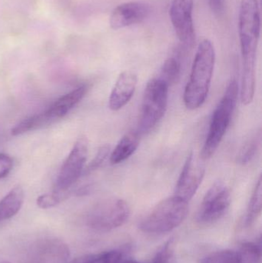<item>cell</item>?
Segmentation results:
<instances>
[{"label": "cell", "mask_w": 262, "mask_h": 263, "mask_svg": "<svg viewBox=\"0 0 262 263\" xmlns=\"http://www.w3.org/2000/svg\"><path fill=\"white\" fill-rule=\"evenodd\" d=\"M0 263H11V262H1Z\"/></svg>", "instance_id": "f546056e"}, {"label": "cell", "mask_w": 262, "mask_h": 263, "mask_svg": "<svg viewBox=\"0 0 262 263\" xmlns=\"http://www.w3.org/2000/svg\"><path fill=\"white\" fill-rule=\"evenodd\" d=\"M139 143L140 134L138 132L131 131L126 133L111 153V164L118 165L127 160L135 153Z\"/></svg>", "instance_id": "9a60e30c"}, {"label": "cell", "mask_w": 262, "mask_h": 263, "mask_svg": "<svg viewBox=\"0 0 262 263\" xmlns=\"http://www.w3.org/2000/svg\"><path fill=\"white\" fill-rule=\"evenodd\" d=\"M181 72L180 62L175 57L167 59L162 66L158 78L163 80L168 86H172L178 81Z\"/></svg>", "instance_id": "d6986e66"}, {"label": "cell", "mask_w": 262, "mask_h": 263, "mask_svg": "<svg viewBox=\"0 0 262 263\" xmlns=\"http://www.w3.org/2000/svg\"><path fill=\"white\" fill-rule=\"evenodd\" d=\"M87 91L88 86L86 85H82L69 93L58 99L49 109L43 112L49 123L63 118L65 116L67 115L68 112L84 98Z\"/></svg>", "instance_id": "5bb4252c"}, {"label": "cell", "mask_w": 262, "mask_h": 263, "mask_svg": "<svg viewBox=\"0 0 262 263\" xmlns=\"http://www.w3.org/2000/svg\"><path fill=\"white\" fill-rule=\"evenodd\" d=\"M70 250L67 244L55 236L38 238L25 252L26 263H68Z\"/></svg>", "instance_id": "52a82bcc"}, {"label": "cell", "mask_w": 262, "mask_h": 263, "mask_svg": "<svg viewBox=\"0 0 262 263\" xmlns=\"http://www.w3.org/2000/svg\"><path fill=\"white\" fill-rule=\"evenodd\" d=\"M24 202V192L21 187L12 189L0 201V222L13 217L18 213Z\"/></svg>", "instance_id": "2e32d148"}, {"label": "cell", "mask_w": 262, "mask_h": 263, "mask_svg": "<svg viewBox=\"0 0 262 263\" xmlns=\"http://www.w3.org/2000/svg\"><path fill=\"white\" fill-rule=\"evenodd\" d=\"M123 254L119 250H109L98 254L82 256V263H122Z\"/></svg>", "instance_id": "44dd1931"}, {"label": "cell", "mask_w": 262, "mask_h": 263, "mask_svg": "<svg viewBox=\"0 0 262 263\" xmlns=\"http://www.w3.org/2000/svg\"><path fill=\"white\" fill-rule=\"evenodd\" d=\"M194 0H172L169 16L179 41L190 46L195 40L193 22Z\"/></svg>", "instance_id": "30bf717a"}, {"label": "cell", "mask_w": 262, "mask_h": 263, "mask_svg": "<svg viewBox=\"0 0 262 263\" xmlns=\"http://www.w3.org/2000/svg\"><path fill=\"white\" fill-rule=\"evenodd\" d=\"M174 239L171 238L155 253L149 263H169L173 253Z\"/></svg>", "instance_id": "d4e9b609"}, {"label": "cell", "mask_w": 262, "mask_h": 263, "mask_svg": "<svg viewBox=\"0 0 262 263\" xmlns=\"http://www.w3.org/2000/svg\"><path fill=\"white\" fill-rule=\"evenodd\" d=\"M261 142V131L257 132L251 136L246 143L243 145L237 156V162L239 165H246L249 164L255 158L257 152L259 149Z\"/></svg>", "instance_id": "e0dca14e"}, {"label": "cell", "mask_w": 262, "mask_h": 263, "mask_svg": "<svg viewBox=\"0 0 262 263\" xmlns=\"http://www.w3.org/2000/svg\"><path fill=\"white\" fill-rule=\"evenodd\" d=\"M110 145H104L98 149V153L95 155V158L91 161L90 163L84 168L83 173L88 174V173H92L95 171L97 168H99L103 163H104L106 159L109 156L110 153Z\"/></svg>", "instance_id": "cb8c5ba5"}, {"label": "cell", "mask_w": 262, "mask_h": 263, "mask_svg": "<svg viewBox=\"0 0 262 263\" xmlns=\"http://www.w3.org/2000/svg\"><path fill=\"white\" fill-rule=\"evenodd\" d=\"M261 32V15L258 0H241L238 35L241 57H256Z\"/></svg>", "instance_id": "8992f818"}, {"label": "cell", "mask_w": 262, "mask_h": 263, "mask_svg": "<svg viewBox=\"0 0 262 263\" xmlns=\"http://www.w3.org/2000/svg\"><path fill=\"white\" fill-rule=\"evenodd\" d=\"M68 263H82V257L77 258V259H74V260Z\"/></svg>", "instance_id": "83f0119b"}, {"label": "cell", "mask_w": 262, "mask_h": 263, "mask_svg": "<svg viewBox=\"0 0 262 263\" xmlns=\"http://www.w3.org/2000/svg\"><path fill=\"white\" fill-rule=\"evenodd\" d=\"M200 263H238V254L235 250H219L208 255Z\"/></svg>", "instance_id": "7402d4cb"}, {"label": "cell", "mask_w": 262, "mask_h": 263, "mask_svg": "<svg viewBox=\"0 0 262 263\" xmlns=\"http://www.w3.org/2000/svg\"><path fill=\"white\" fill-rule=\"evenodd\" d=\"M88 151L89 144L87 139L86 137L79 138L60 170L54 192L69 195V189L78 180L84 171Z\"/></svg>", "instance_id": "ba28073f"}, {"label": "cell", "mask_w": 262, "mask_h": 263, "mask_svg": "<svg viewBox=\"0 0 262 263\" xmlns=\"http://www.w3.org/2000/svg\"><path fill=\"white\" fill-rule=\"evenodd\" d=\"M206 170L193 153L188 156L175 185L174 196L189 202L198 191L204 179Z\"/></svg>", "instance_id": "8fae6325"}, {"label": "cell", "mask_w": 262, "mask_h": 263, "mask_svg": "<svg viewBox=\"0 0 262 263\" xmlns=\"http://www.w3.org/2000/svg\"><path fill=\"white\" fill-rule=\"evenodd\" d=\"M262 208V179L259 176L256 185L254 189L253 193L251 196L246 212V225L249 226L261 214Z\"/></svg>", "instance_id": "ac0fdd59"}, {"label": "cell", "mask_w": 262, "mask_h": 263, "mask_svg": "<svg viewBox=\"0 0 262 263\" xmlns=\"http://www.w3.org/2000/svg\"><path fill=\"white\" fill-rule=\"evenodd\" d=\"M189 212V202L177 196H171L152 209L140 223V230L151 234L169 233L184 222Z\"/></svg>", "instance_id": "3957f363"}, {"label": "cell", "mask_w": 262, "mask_h": 263, "mask_svg": "<svg viewBox=\"0 0 262 263\" xmlns=\"http://www.w3.org/2000/svg\"><path fill=\"white\" fill-rule=\"evenodd\" d=\"M169 89V86L158 77L148 82L138 121L140 133L150 131L164 117L167 109Z\"/></svg>", "instance_id": "5b68a950"}, {"label": "cell", "mask_w": 262, "mask_h": 263, "mask_svg": "<svg viewBox=\"0 0 262 263\" xmlns=\"http://www.w3.org/2000/svg\"><path fill=\"white\" fill-rule=\"evenodd\" d=\"M209 7L216 15H220L224 11V0H208Z\"/></svg>", "instance_id": "4316f807"}, {"label": "cell", "mask_w": 262, "mask_h": 263, "mask_svg": "<svg viewBox=\"0 0 262 263\" xmlns=\"http://www.w3.org/2000/svg\"><path fill=\"white\" fill-rule=\"evenodd\" d=\"M230 204V190L224 182L217 181L205 195L197 213V221L210 224L218 220L226 214Z\"/></svg>", "instance_id": "9c48e42d"}, {"label": "cell", "mask_w": 262, "mask_h": 263, "mask_svg": "<svg viewBox=\"0 0 262 263\" xmlns=\"http://www.w3.org/2000/svg\"><path fill=\"white\" fill-rule=\"evenodd\" d=\"M69 197L68 195L65 193H56L54 192L52 193L42 195L37 198L36 203L38 206L41 209H49L56 206L57 205L63 202L64 199Z\"/></svg>", "instance_id": "603a6c76"}, {"label": "cell", "mask_w": 262, "mask_h": 263, "mask_svg": "<svg viewBox=\"0 0 262 263\" xmlns=\"http://www.w3.org/2000/svg\"><path fill=\"white\" fill-rule=\"evenodd\" d=\"M13 167V160L10 156L0 153V179L6 177Z\"/></svg>", "instance_id": "484cf974"}, {"label": "cell", "mask_w": 262, "mask_h": 263, "mask_svg": "<svg viewBox=\"0 0 262 263\" xmlns=\"http://www.w3.org/2000/svg\"><path fill=\"white\" fill-rule=\"evenodd\" d=\"M130 216V207L124 199L107 198L97 202L88 211L86 223L98 232H109L123 227Z\"/></svg>", "instance_id": "277c9868"}, {"label": "cell", "mask_w": 262, "mask_h": 263, "mask_svg": "<svg viewBox=\"0 0 262 263\" xmlns=\"http://www.w3.org/2000/svg\"><path fill=\"white\" fill-rule=\"evenodd\" d=\"M122 263H140V262H138V261L132 260V259H129V260L124 261V262H123Z\"/></svg>", "instance_id": "f1b7e54d"}, {"label": "cell", "mask_w": 262, "mask_h": 263, "mask_svg": "<svg viewBox=\"0 0 262 263\" xmlns=\"http://www.w3.org/2000/svg\"><path fill=\"white\" fill-rule=\"evenodd\" d=\"M238 89L236 80H231L223 98L214 110L209 133L201 152L203 160L210 159L214 156L229 129L238 102Z\"/></svg>", "instance_id": "7a4b0ae2"}, {"label": "cell", "mask_w": 262, "mask_h": 263, "mask_svg": "<svg viewBox=\"0 0 262 263\" xmlns=\"http://www.w3.org/2000/svg\"><path fill=\"white\" fill-rule=\"evenodd\" d=\"M215 64V48L210 40L205 39L197 48L190 77L183 94L188 109L195 110L204 104L210 90Z\"/></svg>", "instance_id": "6da1fadb"}, {"label": "cell", "mask_w": 262, "mask_h": 263, "mask_svg": "<svg viewBox=\"0 0 262 263\" xmlns=\"http://www.w3.org/2000/svg\"><path fill=\"white\" fill-rule=\"evenodd\" d=\"M136 74L132 71H124L118 76L109 100V106L112 111H118L129 103L136 89Z\"/></svg>", "instance_id": "4fadbf2b"}, {"label": "cell", "mask_w": 262, "mask_h": 263, "mask_svg": "<svg viewBox=\"0 0 262 263\" xmlns=\"http://www.w3.org/2000/svg\"><path fill=\"white\" fill-rule=\"evenodd\" d=\"M150 13L149 5L143 2H128L118 5L111 14V27L120 29L144 21Z\"/></svg>", "instance_id": "7c38bea8"}, {"label": "cell", "mask_w": 262, "mask_h": 263, "mask_svg": "<svg viewBox=\"0 0 262 263\" xmlns=\"http://www.w3.org/2000/svg\"><path fill=\"white\" fill-rule=\"evenodd\" d=\"M238 263H261V244L246 242L240 246L237 250Z\"/></svg>", "instance_id": "ffe728a7"}]
</instances>
